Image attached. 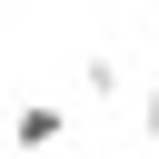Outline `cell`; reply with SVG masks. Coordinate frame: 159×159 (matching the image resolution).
<instances>
[{"instance_id":"cell-1","label":"cell","mask_w":159,"mask_h":159,"mask_svg":"<svg viewBox=\"0 0 159 159\" xmlns=\"http://www.w3.org/2000/svg\"><path fill=\"white\" fill-rule=\"evenodd\" d=\"M60 129H70V119H60L50 99H30V109L10 119V139H20V149H60Z\"/></svg>"},{"instance_id":"cell-2","label":"cell","mask_w":159,"mask_h":159,"mask_svg":"<svg viewBox=\"0 0 159 159\" xmlns=\"http://www.w3.org/2000/svg\"><path fill=\"white\" fill-rule=\"evenodd\" d=\"M80 89H89V99H119V60L89 50V60H80Z\"/></svg>"},{"instance_id":"cell-3","label":"cell","mask_w":159,"mask_h":159,"mask_svg":"<svg viewBox=\"0 0 159 159\" xmlns=\"http://www.w3.org/2000/svg\"><path fill=\"white\" fill-rule=\"evenodd\" d=\"M139 129H149V139H159V89H149V99H139Z\"/></svg>"}]
</instances>
